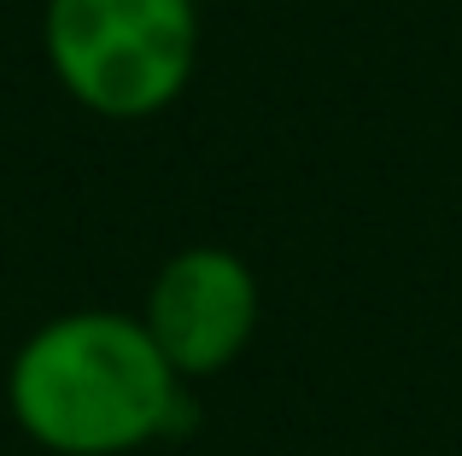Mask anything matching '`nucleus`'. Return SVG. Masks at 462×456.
<instances>
[{
    "mask_svg": "<svg viewBox=\"0 0 462 456\" xmlns=\"http://www.w3.org/2000/svg\"><path fill=\"white\" fill-rule=\"evenodd\" d=\"M6 410L53 456H129L188 427V380L129 310H59L23 333Z\"/></svg>",
    "mask_w": 462,
    "mask_h": 456,
    "instance_id": "obj_1",
    "label": "nucleus"
},
{
    "mask_svg": "<svg viewBox=\"0 0 462 456\" xmlns=\"http://www.w3.org/2000/svg\"><path fill=\"white\" fill-rule=\"evenodd\" d=\"M42 53L82 112L141 123L193 88L199 0H47Z\"/></svg>",
    "mask_w": 462,
    "mask_h": 456,
    "instance_id": "obj_2",
    "label": "nucleus"
},
{
    "mask_svg": "<svg viewBox=\"0 0 462 456\" xmlns=\"http://www.w3.org/2000/svg\"><path fill=\"white\" fill-rule=\"evenodd\" d=\"M263 316L258 275L228 246H181L158 263L141 322L181 380H211L246 357Z\"/></svg>",
    "mask_w": 462,
    "mask_h": 456,
    "instance_id": "obj_3",
    "label": "nucleus"
}]
</instances>
